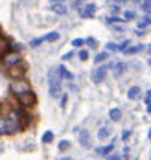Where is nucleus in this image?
<instances>
[{"label":"nucleus","mask_w":151,"mask_h":160,"mask_svg":"<svg viewBox=\"0 0 151 160\" xmlns=\"http://www.w3.org/2000/svg\"><path fill=\"white\" fill-rule=\"evenodd\" d=\"M83 44H85V39H81V37H79V39H74V41H72V46H74V48H81Z\"/></svg>","instance_id":"obj_26"},{"label":"nucleus","mask_w":151,"mask_h":160,"mask_svg":"<svg viewBox=\"0 0 151 160\" xmlns=\"http://www.w3.org/2000/svg\"><path fill=\"white\" fill-rule=\"evenodd\" d=\"M17 101H18V105H20L22 109H32V107L37 105V96H35V92L28 90V92L17 96Z\"/></svg>","instance_id":"obj_3"},{"label":"nucleus","mask_w":151,"mask_h":160,"mask_svg":"<svg viewBox=\"0 0 151 160\" xmlns=\"http://www.w3.org/2000/svg\"><path fill=\"white\" fill-rule=\"evenodd\" d=\"M140 90H142L140 87H131V88L127 90V98H129V99H136V98L140 96Z\"/></svg>","instance_id":"obj_18"},{"label":"nucleus","mask_w":151,"mask_h":160,"mask_svg":"<svg viewBox=\"0 0 151 160\" xmlns=\"http://www.w3.org/2000/svg\"><path fill=\"white\" fill-rule=\"evenodd\" d=\"M113 149H114V142H111V144L103 145V147H98V149H96V155H101V157H109V155L113 153Z\"/></svg>","instance_id":"obj_11"},{"label":"nucleus","mask_w":151,"mask_h":160,"mask_svg":"<svg viewBox=\"0 0 151 160\" xmlns=\"http://www.w3.org/2000/svg\"><path fill=\"white\" fill-rule=\"evenodd\" d=\"M127 70V64L125 63H116L113 66V74H114V78H122V74Z\"/></svg>","instance_id":"obj_13"},{"label":"nucleus","mask_w":151,"mask_h":160,"mask_svg":"<svg viewBox=\"0 0 151 160\" xmlns=\"http://www.w3.org/2000/svg\"><path fill=\"white\" fill-rule=\"evenodd\" d=\"M129 46H131V41L127 39V41H123V42L120 44V52H123V53H125V52H127V48H129Z\"/></svg>","instance_id":"obj_27"},{"label":"nucleus","mask_w":151,"mask_h":160,"mask_svg":"<svg viewBox=\"0 0 151 160\" xmlns=\"http://www.w3.org/2000/svg\"><path fill=\"white\" fill-rule=\"evenodd\" d=\"M146 52H148V53H149V55H151V44H149V46H148V48H146Z\"/></svg>","instance_id":"obj_40"},{"label":"nucleus","mask_w":151,"mask_h":160,"mask_svg":"<svg viewBox=\"0 0 151 160\" xmlns=\"http://www.w3.org/2000/svg\"><path fill=\"white\" fill-rule=\"evenodd\" d=\"M85 44H87L88 48H98V41H96L94 37H87V39H85Z\"/></svg>","instance_id":"obj_24"},{"label":"nucleus","mask_w":151,"mask_h":160,"mask_svg":"<svg viewBox=\"0 0 151 160\" xmlns=\"http://www.w3.org/2000/svg\"><path fill=\"white\" fill-rule=\"evenodd\" d=\"M9 50H11V42H9L6 37H2V35H0V59H2Z\"/></svg>","instance_id":"obj_10"},{"label":"nucleus","mask_w":151,"mask_h":160,"mask_svg":"<svg viewBox=\"0 0 151 160\" xmlns=\"http://www.w3.org/2000/svg\"><path fill=\"white\" fill-rule=\"evenodd\" d=\"M109 118H111L113 122H120V120H122V111H120L118 107L111 109V111H109Z\"/></svg>","instance_id":"obj_15"},{"label":"nucleus","mask_w":151,"mask_h":160,"mask_svg":"<svg viewBox=\"0 0 151 160\" xmlns=\"http://www.w3.org/2000/svg\"><path fill=\"white\" fill-rule=\"evenodd\" d=\"M22 61V55H20V52H13V50H9L2 59H0V63H2V66L6 68V70H9L11 66H15V64H18Z\"/></svg>","instance_id":"obj_2"},{"label":"nucleus","mask_w":151,"mask_h":160,"mask_svg":"<svg viewBox=\"0 0 151 160\" xmlns=\"http://www.w3.org/2000/svg\"><path fill=\"white\" fill-rule=\"evenodd\" d=\"M149 160H151V158H149Z\"/></svg>","instance_id":"obj_47"},{"label":"nucleus","mask_w":151,"mask_h":160,"mask_svg":"<svg viewBox=\"0 0 151 160\" xmlns=\"http://www.w3.org/2000/svg\"><path fill=\"white\" fill-rule=\"evenodd\" d=\"M85 4H87L85 0H74V8H78V9H81Z\"/></svg>","instance_id":"obj_31"},{"label":"nucleus","mask_w":151,"mask_h":160,"mask_svg":"<svg viewBox=\"0 0 151 160\" xmlns=\"http://www.w3.org/2000/svg\"><path fill=\"white\" fill-rule=\"evenodd\" d=\"M11 50H13V52H20V50H22V44H18V42H11Z\"/></svg>","instance_id":"obj_33"},{"label":"nucleus","mask_w":151,"mask_h":160,"mask_svg":"<svg viewBox=\"0 0 151 160\" xmlns=\"http://www.w3.org/2000/svg\"><path fill=\"white\" fill-rule=\"evenodd\" d=\"M123 157H129V147H123Z\"/></svg>","instance_id":"obj_39"},{"label":"nucleus","mask_w":151,"mask_h":160,"mask_svg":"<svg viewBox=\"0 0 151 160\" xmlns=\"http://www.w3.org/2000/svg\"><path fill=\"white\" fill-rule=\"evenodd\" d=\"M148 63H149V66H151V59H149V61H148Z\"/></svg>","instance_id":"obj_46"},{"label":"nucleus","mask_w":151,"mask_h":160,"mask_svg":"<svg viewBox=\"0 0 151 160\" xmlns=\"http://www.w3.org/2000/svg\"><path fill=\"white\" fill-rule=\"evenodd\" d=\"M113 30H114V32H122V30H123V28H122V26H120V24H116V26H113Z\"/></svg>","instance_id":"obj_38"},{"label":"nucleus","mask_w":151,"mask_h":160,"mask_svg":"<svg viewBox=\"0 0 151 160\" xmlns=\"http://www.w3.org/2000/svg\"><path fill=\"white\" fill-rule=\"evenodd\" d=\"M127 0H109V4H116V6H120V4H125Z\"/></svg>","instance_id":"obj_35"},{"label":"nucleus","mask_w":151,"mask_h":160,"mask_svg":"<svg viewBox=\"0 0 151 160\" xmlns=\"http://www.w3.org/2000/svg\"><path fill=\"white\" fill-rule=\"evenodd\" d=\"M142 4H148V6H151V0H144Z\"/></svg>","instance_id":"obj_41"},{"label":"nucleus","mask_w":151,"mask_h":160,"mask_svg":"<svg viewBox=\"0 0 151 160\" xmlns=\"http://www.w3.org/2000/svg\"><path fill=\"white\" fill-rule=\"evenodd\" d=\"M107 72H109V64H101V66H98L94 72H92V76H90V79H92V83H96V85H100L101 81L107 78Z\"/></svg>","instance_id":"obj_6"},{"label":"nucleus","mask_w":151,"mask_h":160,"mask_svg":"<svg viewBox=\"0 0 151 160\" xmlns=\"http://www.w3.org/2000/svg\"><path fill=\"white\" fill-rule=\"evenodd\" d=\"M78 131V138H79V145L85 147V149H88L90 145H92V140H90V134H88V131L87 129H76Z\"/></svg>","instance_id":"obj_7"},{"label":"nucleus","mask_w":151,"mask_h":160,"mask_svg":"<svg viewBox=\"0 0 151 160\" xmlns=\"http://www.w3.org/2000/svg\"><path fill=\"white\" fill-rule=\"evenodd\" d=\"M134 18H136V13H134L133 9H125V11L122 13V20H123V22H131Z\"/></svg>","instance_id":"obj_14"},{"label":"nucleus","mask_w":151,"mask_h":160,"mask_svg":"<svg viewBox=\"0 0 151 160\" xmlns=\"http://www.w3.org/2000/svg\"><path fill=\"white\" fill-rule=\"evenodd\" d=\"M26 70H28L26 63H24V61H20L18 64L11 66V68L8 70V76H9L13 81H15V79H24V76H26Z\"/></svg>","instance_id":"obj_4"},{"label":"nucleus","mask_w":151,"mask_h":160,"mask_svg":"<svg viewBox=\"0 0 151 160\" xmlns=\"http://www.w3.org/2000/svg\"><path fill=\"white\" fill-rule=\"evenodd\" d=\"M107 59H109V52L105 50V52H100V53L94 57V63H96V64H101V63H105Z\"/></svg>","instance_id":"obj_17"},{"label":"nucleus","mask_w":151,"mask_h":160,"mask_svg":"<svg viewBox=\"0 0 151 160\" xmlns=\"http://www.w3.org/2000/svg\"><path fill=\"white\" fill-rule=\"evenodd\" d=\"M52 2H63V4H65V2H67V0H52Z\"/></svg>","instance_id":"obj_42"},{"label":"nucleus","mask_w":151,"mask_h":160,"mask_svg":"<svg viewBox=\"0 0 151 160\" xmlns=\"http://www.w3.org/2000/svg\"><path fill=\"white\" fill-rule=\"evenodd\" d=\"M105 50H107L109 53H111V52L116 53V52H120V44H116V42H107V44H105Z\"/></svg>","instance_id":"obj_21"},{"label":"nucleus","mask_w":151,"mask_h":160,"mask_svg":"<svg viewBox=\"0 0 151 160\" xmlns=\"http://www.w3.org/2000/svg\"><path fill=\"white\" fill-rule=\"evenodd\" d=\"M131 138V129H125V131H122V140L123 142H127Z\"/></svg>","instance_id":"obj_29"},{"label":"nucleus","mask_w":151,"mask_h":160,"mask_svg":"<svg viewBox=\"0 0 151 160\" xmlns=\"http://www.w3.org/2000/svg\"><path fill=\"white\" fill-rule=\"evenodd\" d=\"M107 160H122V157H120V155H109Z\"/></svg>","instance_id":"obj_36"},{"label":"nucleus","mask_w":151,"mask_h":160,"mask_svg":"<svg viewBox=\"0 0 151 160\" xmlns=\"http://www.w3.org/2000/svg\"><path fill=\"white\" fill-rule=\"evenodd\" d=\"M48 83H50V96L52 98H59L61 96V76H59L57 68H50Z\"/></svg>","instance_id":"obj_1"},{"label":"nucleus","mask_w":151,"mask_h":160,"mask_svg":"<svg viewBox=\"0 0 151 160\" xmlns=\"http://www.w3.org/2000/svg\"><path fill=\"white\" fill-rule=\"evenodd\" d=\"M9 88H11V92H13L15 96H20V94H24V92L30 90V85H28L24 79H15V81H11Z\"/></svg>","instance_id":"obj_5"},{"label":"nucleus","mask_w":151,"mask_h":160,"mask_svg":"<svg viewBox=\"0 0 151 160\" xmlns=\"http://www.w3.org/2000/svg\"><path fill=\"white\" fill-rule=\"evenodd\" d=\"M149 24H151V17H149V15H146L144 18H142V20H140V22H138V30H146Z\"/></svg>","instance_id":"obj_20"},{"label":"nucleus","mask_w":151,"mask_h":160,"mask_svg":"<svg viewBox=\"0 0 151 160\" xmlns=\"http://www.w3.org/2000/svg\"><path fill=\"white\" fill-rule=\"evenodd\" d=\"M61 160H72V158H70V157H65V158H61Z\"/></svg>","instance_id":"obj_44"},{"label":"nucleus","mask_w":151,"mask_h":160,"mask_svg":"<svg viewBox=\"0 0 151 160\" xmlns=\"http://www.w3.org/2000/svg\"><path fill=\"white\" fill-rule=\"evenodd\" d=\"M50 9L55 13V15H67V6L63 4V2H52V6H50Z\"/></svg>","instance_id":"obj_9"},{"label":"nucleus","mask_w":151,"mask_h":160,"mask_svg":"<svg viewBox=\"0 0 151 160\" xmlns=\"http://www.w3.org/2000/svg\"><path fill=\"white\" fill-rule=\"evenodd\" d=\"M67 99H68V98H67V94H65V96L61 98V107H65V105H67Z\"/></svg>","instance_id":"obj_37"},{"label":"nucleus","mask_w":151,"mask_h":160,"mask_svg":"<svg viewBox=\"0 0 151 160\" xmlns=\"http://www.w3.org/2000/svg\"><path fill=\"white\" fill-rule=\"evenodd\" d=\"M41 140H43V144H50L52 140H53V132H52V131H46Z\"/></svg>","instance_id":"obj_25"},{"label":"nucleus","mask_w":151,"mask_h":160,"mask_svg":"<svg viewBox=\"0 0 151 160\" xmlns=\"http://www.w3.org/2000/svg\"><path fill=\"white\" fill-rule=\"evenodd\" d=\"M78 55H79V59H81V61H87V59H88V52H87V50H79V53H78Z\"/></svg>","instance_id":"obj_30"},{"label":"nucleus","mask_w":151,"mask_h":160,"mask_svg":"<svg viewBox=\"0 0 151 160\" xmlns=\"http://www.w3.org/2000/svg\"><path fill=\"white\" fill-rule=\"evenodd\" d=\"M148 112H149V114H151V103H149V105H148Z\"/></svg>","instance_id":"obj_43"},{"label":"nucleus","mask_w":151,"mask_h":160,"mask_svg":"<svg viewBox=\"0 0 151 160\" xmlns=\"http://www.w3.org/2000/svg\"><path fill=\"white\" fill-rule=\"evenodd\" d=\"M57 72H59L61 79H67V81H72V79H74V76H72V74L67 70V66H65V64H59V66H57Z\"/></svg>","instance_id":"obj_12"},{"label":"nucleus","mask_w":151,"mask_h":160,"mask_svg":"<svg viewBox=\"0 0 151 160\" xmlns=\"http://www.w3.org/2000/svg\"><path fill=\"white\" fill-rule=\"evenodd\" d=\"M44 41H46L44 35H43V37H37V39H32V41H30V46H32V48H37V46H41V42H44Z\"/></svg>","instance_id":"obj_23"},{"label":"nucleus","mask_w":151,"mask_h":160,"mask_svg":"<svg viewBox=\"0 0 151 160\" xmlns=\"http://www.w3.org/2000/svg\"><path fill=\"white\" fill-rule=\"evenodd\" d=\"M109 136H111V129L109 127H101L100 131H98V138H100V140H107Z\"/></svg>","instance_id":"obj_19"},{"label":"nucleus","mask_w":151,"mask_h":160,"mask_svg":"<svg viewBox=\"0 0 151 160\" xmlns=\"http://www.w3.org/2000/svg\"><path fill=\"white\" fill-rule=\"evenodd\" d=\"M68 147H70V142L68 140H61L59 142V151H67Z\"/></svg>","instance_id":"obj_28"},{"label":"nucleus","mask_w":151,"mask_h":160,"mask_svg":"<svg viewBox=\"0 0 151 160\" xmlns=\"http://www.w3.org/2000/svg\"><path fill=\"white\" fill-rule=\"evenodd\" d=\"M109 9H111V15H116L118 11H120V8H118L116 4H111V8H109Z\"/></svg>","instance_id":"obj_32"},{"label":"nucleus","mask_w":151,"mask_h":160,"mask_svg":"<svg viewBox=\"0 0 151 160\" xmlns=\"http://www.w3.org/2000/svg\"><path fill=\"white\" fill-rule=\"evenodd\" d=\"M148 138H149V140H151V129H149V134H148Z\"/></svg>","instance_id":"obj_45"},{"label":"nucleus","mask_w":151,"mask_h":160,"mask_svg":"<svg viewBox=\"0 0 151 160\" xmlns=\"http://www.w3.org/2000/svg\"><path fill=\"white\" fill-rule=\"evenodd\" d=\"M148 48V46H144V44H136V46H129L127 48V55H134V53H138V52H144V50Z\"/></svg>","instance_id":"obj_16"},{"label":"nucleus","mask_w":151,"mask_h":160,"mask_svg":"<svg viewBox=\"0 0 151 160\" xmlns=\"http://www.w3.org/2000/svg\"><path fill=\"white\" fill-rule=\"evenodd\" d=\"M44 39H46V42H55L57 39H59V33L57 32H50L44 35Z\"/></svg>","instance_id":"obj_22"},{"label":"nucleus","mask_w":151,"mask_h":160,"mask_svg":"<svg viewBox=\"0 0 151 160\" xmlns=\"http://www.w3.org/2000/svg\"><path fill=\"white\" fill-rule=\"evenodd\" d=\"M96 4H85L83 8L79 9V15L83 17V18H92L94 17V13H96Z\"/></svg>","instance_id":"obj_8"},{"label":"nucleus","mask_w":151,"mask_h":160,"mask_svg":"<svg viewBox=\"0 0 151 160\" xmlns=\"http://www.w3.org/2000/svg\"><path fill=\"white\" fill-rule=\"evenodd\" d=\"M74 57V52H67L65 55H63V61H68V59H72Z\"/></svg>","instance_id":"obj_34"}]
</instances>
